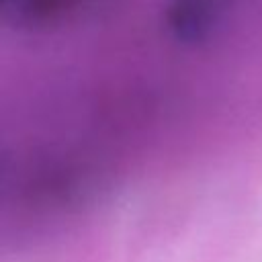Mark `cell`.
<instances>
[{
  "mask_svg": "<svg viewBox=\"0 0 262 262\" xmlns=\"http://www.w3.org/2000/svg\"><path fill=\"white\" fill-rule=\"evenodd\" d=\"M239 0H170L166 25L182 43H205L235 12Z\"/></svg>",
  "mask_w": 262,
  "mask_h": 262,
  "instance_id": "6da1fadb",
  "label": "cell"
},
{
  "mask_svg": "<svg viewBox=\"0 0 262 262\" xmlns=\"http://www.w3.org/2000/svg\"><path fill=\"white\" fill-rule=\"evenodd\" d=\"M4 10L16 18H35L47 14L57 0H0Z\"/></svg>",
  "mask_w": 262,
  "mask_h": 262,
  "instance_id": "7a4b0ae2",
  "label": "cell"
}]
</instances>
